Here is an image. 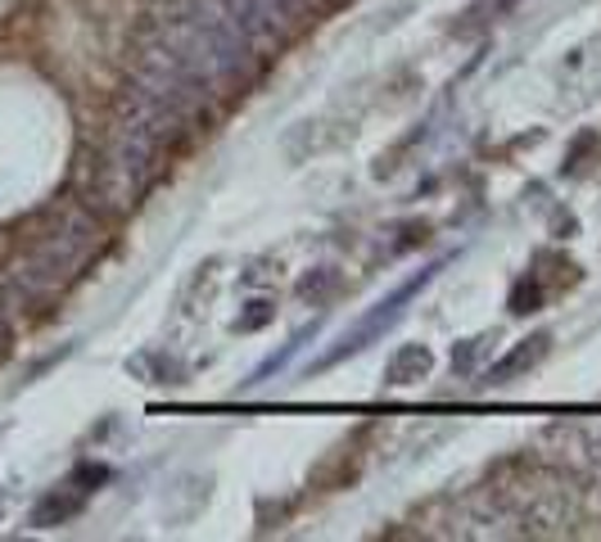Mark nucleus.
Instances as JSON below:
<instances>
[{
    "label": "nucleus",
    "mask_w": 601,
    "mask_h": 542,
    "mask_svg": "<svg viewBox=\"0 0 601 542\" xmlns=\"http://www.w3.org/2000/svg\"><path fill=\"white\" fill-rule=\"evenodd\" d=\"M105 245L100 218L91 208L69 204L27 239V245L10 258V267L0 271V317L33 312L46 308L64 294Z\"/></svg>",
    "instance_id": "obj_1"
},
{
    "label": "nucleus",
    "mask_w": 601,
    "mask_h": 542,
    "mask_svg": "<svg viewBox=\"0 0 601 542\" xmlns=\"http://www.w3.org/2000/svg\"><path fill=\"white\" fill-rule=\"evenodd\" d=\"M172 149L168 132L155 123L149 113L136 104L118 100L113 109V127L100 149V168H96V190L109 213H132V208L149 195V186L163 172V155Z\"/></svg>",
    "instance_id": "obj_2"
},
{
    "label": "nucleus",
    "mask_w": 601,
    "mask_h": 542,
    "mask_svg": "<svg viewBox=\"0 0 601 542\" xmlns=\"http://www.w3.org/2000/svg\"><path fill=\"white\" fill-rule=\"evenodd\" d=\"M511 516H516L520 533H561L575 516V502H569V489L561 484V475L552 470H525L516 479H502L493 489Z\"/></svg>",
    "instance_id": "obj_3"
},
{
    "label": "nucleus",
    "mask_w": 601,
    "mask_h": 542,
    "mask_svg": "<svg viewBox=\"0 0 601 542\" xmlns=\"http://www.w3.org/2000/svg\"><path fill=\"white\" fill-rule=\"evenodd\" d=\"M434 271H439V262H434V267H426V271H416V276H412L407 285H398V290L389 294V298H380V304H376V308L363 317V325H357L353 335H344V340H340V348H330V353L321 357V367H330V361H340V357L363 353V348H367V344L380 335V330H389V325H394V321L403 317V304H407L412 294H420V290L430 285V276H434Z\"/></svg>",
    "instance_id": "obj_4"
},
{
    "label": "nucleus",
    "mask_w": 601,
    "mask_h": 542,
    "mask_svg": "<svg viewBox=\"0 0 601 542\" xmlns=\"http://www.w3.org/2000/svg\"><path fill=\"white\" fill-rule=\"evenodd\" d=\"M548 335H533V340H520L516 348H511L502 361H498V367H489V384H511V380H516L520 371H529V367H538V361H543L548 357Z\"/></svg>",
    "instance_id": "obj_5"
},
{
    "label": "nucleus",
    "mask_w": 601,
    "mask_h": 542,
    "mask_svg": "<svg viewBox=\"0 0 601 542\" xmlns=\"http://www.w3.org/2000/svg\"><path fill=\"white\" fill-rule=\"evenodd\" d=\"M434 367V353L426 344H403L394 357H389V367H384V384H416V380H426Z\"/></svg>",
    "instance_id": "obj_6"
},
{
    "label": "nucleus",
    "mask_w": 601,
    "mask_h": 542,
    "mask_svg": "<svg viewBox=\"0 0 601 542\" xmlns=\"http://www.w3.org/2000/svg\"><path fill=\"white\" fill-rule=\"evenodd\" d=\"M82 510V489L77 493H69V489H59V493H50L37 510H33V525L37 529H50V525H64V520H73Z\"/></svg>",
    "instance_id": "obj_7"
},
{
    "label": "nucleus",
    "mask_w": 601,
    "mask_h": 542,
    "mask_svg": "<svg viewBox=\"0 0 601 542\" xmlns=\"http://www.w3.org/2000/svg\"><path fill=\"white\" fill-rule=\"evenodd\" d=\"M516 5H520V0H475V5L457 19V33H479V27H489V23L506 19Z\"/></svg>",
    "instance_id": "obj_8"
},
{
    "label": "nucleus",
    "mask_w": 601,
    "mask_h": 542,
    "mask_svg": "<svg viewBox=\"0 0 601 542\" xmlns=\"http://www.w3.org/2000/svg\"><path fill=\"white\" fill-rule=\"evenodd\" d=\"M538 285H529V281H520L516 285V294H511V312H538Z\"/></svg>",
    "instance_id": "obj_9"
},
{
    "label": "nucleus",
    "mask_w": 601,
    "mask_h": 542,
    "mask_svg": "<svg viewBox=\"0 0 601 542\" xmlns=\"http://www.w3.org/2000/svg\"><path fill=\"white\" fill-rule=\"evenodd\" d=\"M479 348H485V340H466L462 348H453V367H457V371H470L475 357H479Z\"/></svg>",
    "instance_id": "obj_10"
},
{
    "label": "nucleus",
    "mask_w": 601,
    "mask_h": 542,
    "mask_svg": "<svg viewBox=\"0 0 601 542\" xmlns=\"http://www.w3.org/2000/svg\"><path fill=\"white\" fill-rule=\"evenodd\" d=\"M249 308H254L249 317H240V321H235L240 330H254V325H262L267 317H272V304H249Z\"/></svg>",
    "instance_id": "obj_11"
},
{
    "label": "nucleus",
    "mask_w": 601,
    "mask_h": 542,
    "mask_svg": "<svg viewBox=\"0 0 601 542\" xmlns=\"http://www.w3.org/2000/svg\"><path fill=\"white\" fill-rule=\"evenodd\" d=\"M5 335H10V317H0V344H5Z\"/></svg>",
    "instance_id": "obj_12"
}]
</instances>
